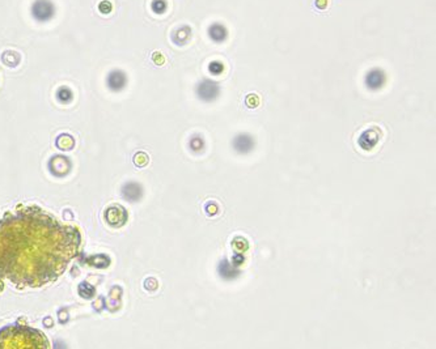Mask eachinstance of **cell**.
<instances>
[{
    "label": "cell",
    "mask_w": 436,
    "mask_h": 349,
    "mask_svg": "<svg viewBox=\"0 0 436 349\" xmlns=\"http://www.w3.org/2000/svg\"><path fill=\"white\" fill-rule=\"evenodd\" d=\"M0 349H47V341L37 329L5 327L0 331Z\"/></svg>",
    "instance_id": "6da1fadb"
},
{
    "label": "cell",
    "mask_w": 436,
    "mask_h": 349,
    "mask_svg": "<svg viewBox=\"0 0 436 349\" xmlns=\"http://www.w3.org/2000/svg\"><path fill=\"white\" fill-rule=\"evenodd\" d=\"M195 94L203 102H214L220 96V85L216 81L205 79L195 87Z\"/></svg>",
    "instance_id": "7a4b0ae2"
},
{
    "label": "cell",
    "mask_w": 436,
    "mask_h": 349,
    "mask_svg": "<svg viewBox=\"0 0 436 349\" xmlns=\"http://www.w3.org/2000/svg\"><path fill=\"white\" fill-rule=\"evenodd\" d=\"M30 12L36 21L46 22L51 20L55 15V5L51 0H34Z\"/></svg>",
    "instance_id": "3957f363"
},
{
    "label": "cell",
    "mask_w": 436,
    "mask_h": 349,
    "mask_svg": "<svg viewBox=\"0 0 436 349\" xmlns=\"http://www.w3.org/2000/svg\"><path fill=\"white\" fill-rule=\"evenodd\" d=\"M385 84H387V73L379 67L371 68L364 76V85L372 92H377L380 89H383Z\"/></svg>",
    "instance_id": "277c9868"
},
{
    "label": "cell",
    "mask_w": 436,
    "mask_h": 349,
    "mask_svg": "<svg viewBox=\"0 0 436 349\" xmlns=\"http://www.w3.org/2000/svg\"><path fill=\"white\" fill-rule=\"evenodd\" d=\"M129 84V77L122 69H112L106 76V87L110 92H122Z\"/></svg>",
    "instance_id": "5b68a950"
},
{
    "label": "cell",
    "mask_w": 436,
    "mask_h": 349,
    "mask_svg": "<svg viewBox=\"0 0 436 349\" xmlns=\"http://www.w3.org/2000/svg\"><path fill=\"white\" fill-rule=\"evenodd\" d=\"M232 147L240 154H248L251 153L255 147L254 137L247 132L237 133L232 140Z\"/></svg>",
    "instance_id": "8992f818"
},
{
    "label": "cell",
    "mask_w": 436,
    "mask_h": 349,
    "mask_svg": "<svg viewBox=\"0 0 436 349\" xmlns=\"http://www.w3.org/2000/svg\"><path fill=\"white\" fill-rule=\"evenodd\" d=\"M381 136V131L377 127H371L362 132L359 137V145L364 151H371L379 141Z\"/></svg>",
    "instance_id": "52a82bcc"
},
{
    "label": "cell",
    "mask_w": 436,
    "mask_h": 349,
    "mask_svg": "<svg viewBox=\"0 0 436 349\" xmlns=\"http://www.w3.org/2000/svg\"><path fill=\"white\" fill-rule=\"evenodd\" d=\"M48 168L53 174H58V177H63L71 169V162H69V157L55 156L48 162Z\"/></svg>",
    "instance_id": "ba28073f"
},
{
    "label": "cell",
    "mask_w": 436,
    "mask_h": 349,
    "mask_svg": "<svg viewBox=\"0 0 436 349\" xmlns=\"http://www.w3.org/2000/svg\"><path fill=\"white\" fill-rule=\"evenodd\" d=\"M170 38L176 46H185L186 44H189L191 38V28L189 25H181L172 32Z\"/></svg>",
    "instance_id": "9c48e42d"
},
{
    "label": "cell",
    "mask_w": 436,
    "mask_h": 349,
    "mask_svg": "<svg viewBox=\"0 0 436 349\" xmlns=\"http://www.w3.org/2000/svg\"><path fill=\"white\" fill-rule=\"evenodd\" d=\"M207 34L211 38V41H214L216 44H222L228 38V29L222 22H214L208 26Z\"/></svg>",
    "instance_id": "30bf717a"
},
{
    "label": "cell",
    "mask_w": 436,
    "mask_h": 349,
    "mask_svg": "<svg viewBox=\"0 0 436 349\" xmlns=\"http://www.w3.org/2000/svg\"><path fill=\"white\" fill-rule=\"evenodd\" d=\"M1 62L9 68H15L21 63V55L15 50H5L1 54Z\"/></svg>",
    "instance_id": "8fae6325"
},
{
    "label": "cell",
    "mask_w": 436,
    "mask_h": 349,
    "mask_svg": "<svg viewBox=\"0 0 436 349\" xmlns=\"http://www.w3.org/2000/svg\"><path fill=\"white\" fill-rule=\"evenodd\" d=\"M55 98H57L58 102H61V104H69V102H72L73 100V92L72 89L69 88V87H59L57 89V93H55Z\"/></svg>",
    "instance_id": "7c38bea8"
},
{
    "label": "cell",
    "mask_w": 436,
    "mask_h": 349,
    "mask_svg": "<svg viewBox=\"0 0 436 349\" xmlns=\"http://www.w3.org/2000/svg\"><path fill=\"white\" fill-rule=\"evenodd\" d=\"M55 143H57L58 148L62 149V151H71L75 147V140L69 133H61L57 137Z\"/></svg>",
    "instance_id": "4fadbf2b"
},
{
    "label": "cell",
    "mask_w": 436,
    "mask_h": 349,
    "mask_svg": "<svg viewBox=\"0 0 436 349\" xmlns=\"http://www.w3.org/2000/svg\"><path fill=\"white\" fill-rule=\"evenodd\" d=\"M205 145H206V143H205V139H203L202 135L195 133V135H193V136L190 137L189 148L193 153L202 152L203 149H205Z\"/></svg>",
    "instance_id": "5bb4252c"
},
{
    "label": "cell",
    "mask_w": 436,
    "mask_h": 349,
    "mask_svg": "<svg viewBox=\"0 0 436 349\" xmlns=\"http://www.w3.org/2000/svg\"><path fill=\"white\" fill-rule=\"evenodd\" d=\"M151 8L156 15H164L168 11V1L166 0H152Z\"/></svg>",
    "instance_id": "9a60e30c"
},
{
    "label": "cell",
    "mask_w": 436,
    "mask_h": 349,
    "mask_svg": "<svg viewBox=\"0 0 436 349\" xmlns=\"http://www.w3.org/2000/svg\"><path fill=\"white\" fill-rule=\"evenodd\" d=\"M208 71H210L211 75H214V76L222 75L223 71H224V65L219 61L211 62L210 65H208Z\"/></svg>",
    "instance_id": "2e32d148"
},
{
    "label": "cell",
    "mask_w": 436,
    "mask_h": 349,
    "mask_svg": "<svg viewBox=\"0 0 436 349\" xmlns=\"http://www.w3.org/2000/svg\"><path fill=\"white\" fill-rule=\"evenodd\" d=\"M98 11H100L102 15H109V13L113 11V4L110 3L109 0H102L101 3L98 4Z\"/></svg>",
    "instance_id": "e0dca14e"
},
{
    "label": "cell",
    "mask_w": 436,
    "mask_h": 349,
    "mask_svg": "<svg viewBox=\"0 0 436 349\" xmlns=\"http://www.w3.org/2000/svg\"><path fill=\"white\" fill-rule=\"evenodd\" d=\"M245 104H247L248 108H257L259 104V98L257 94H249L247 97V101H245Z\"/></svg>",
    "instance_id": "ac0fdd59"
},
{
    "label": "cell",
    "mask_w": 436,
    "mask_h": 349,
    "mask_svg": "<svg viewBox=\"0 0 436 349\" xmlns=\"http://www.w3.org/2000/svg\"><path fill=\"white\" fill-rule=\"evenodd\" d=\"M134 161H135V164H138V166H144V164L147 162V156H145V153L143 152L137 153V156H135Z\"/></svg>",
    "instance_id": "d6986e66"
},
{
    "label": "cell",
    "mask_w": 436,
    "mask_h": 349,
    "mask_svg": "<svg viewBox=\"0 0 436 349\" xmlns=\"http://www.w3.org/2000/svg\"><path fill=\"white\" fill-rule=\"evenodd\" d=\"M152 59H154L155 65H162V63H164V61H165V59H164V56H162L160 52H155L154 58H152Z\"/></svg>",
    "instance_id": "ffe728a7"
}]
</instances>
